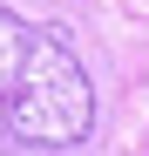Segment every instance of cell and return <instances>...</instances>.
<instances>
[{"instance_id":"obj_1","label":"cell","mask_w":149,"mask_h":156,"mask_svg":"<svg viewBox=\"0 0 149 156\" xmlns=\"http://www.w3.org/2000/svg\"><path fill=\"white\" fill-rule=\"evenodd\" d=\"M0 129L41 149H74L95 129V82L54 27L0 7Z\"/></svg>"}]
</instances>
